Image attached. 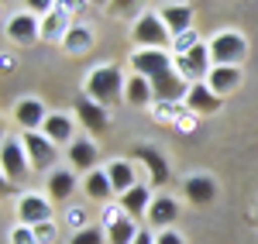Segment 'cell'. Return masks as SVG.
<instances>
[{"label": "cell", "instance_id": "6da1fadb", "mask_svg": "<svg viewBox=\"0 0 258 244\" xmlns=\"http://www.w3.org/2000/svg\"><path fill=\"white\" fill-rule=\"evenodd\" d=\"M124 76H120L117 65H93L86 72V83H83V93L90 100H97L100 107H114V103L124 97Z\"/></svg>", "mask_w": 258, "mask_h": 244}, {"label": "cell", "instance_id": "5b68a950", "mask_svg": "<svg viewBox=\"0 0 258 244\" xmlns=\"http://www.w3.org/2000/svg\"><path fill=\"white\" fill-rule=\"evenodd\" d=\"M176 59V69L186 83H207L210 69H214V59H210V45L200 41L197 48H189L186 55H172Z\"/></svg>", "mask_w": 258, "mask_h": 244}, {"label": "cell", "instance_id": "d6986e66", "mask_svg": "<svg viewBox=\"0 0 258 244\" xmlns=\"http://www.w3.org/2000/svg\"><path fill=\"white\" fill-rule=\"evenodd\" d=\"M117 203L124 206V213L127 217H148V206H152V186H145V183H138V186H131L124 196H117Z\"/></svg>", "mask_w": 258, "mask_h": 244}, {"label": "cell", "instance_id": "9a60e30c", "mask_svg": "<svg viewBox=\"0 0 258 244\" xmlns=\"http://www.w3.org/2000/svg\"><path fill=\"white\" fill-rule=\"evenodd\" d=\"M162 21H165V28L172 31V38L179 35H186V31H193V7L186 4V0H176V4H165L159 11Z\"/></svg>", "mask_w": 258, "mask_h": 244}, {"label": "cell", "instance_id": "7402d4cb", "mask_svg": "<svg viewBox=\"0 0 258 244\" xmlns=\"http://www.w3.org/2000/svg\"><path fill=\"white\" fill-rule=\"evenodd\" d=\"M179 217V203L172 196H155L152 206H148V224L155 227V230H169V227L176 224Z\"/></svg>", "mask_w": 258, "mask_h": 244}, {"label": "cell", "instance_id": "4fadbf2b", "mask_svg": "<svg viewBox=\"0 0 258 244\" xmlns=\"http://www.w3.org/2000/svg\"><path fill=\"white\" fill-rule=\"evenodd\" d=\"M182 193H186V200L193 206H207V203L217 200V183H214V176H207V172H193V176H186Z\"/></svg>", "mask_w": 258, "mask_h": 244}, {"label": "cell", "instance_id": "cb8c5ba5", "mask_svg": "<svg viewBox=\"0 0 258 244\" xmlns=\"http://www.w3.org/2000/svg\"><path fill=\"white\" fill-rule=\"evenodd\" d=\"M107 176H110V186H114V193H117V196H124L131 186H138L135 162H127V158H114V162L107 165Z\"/></svg>", "mask_w": 258, "mask_h": 244}, {"label": "cell", "instance_id": "d6a6232c", "mask_svg": "<svg viewBox=\"0 0 258 244\" xmlns=\"http://www.w3.org/2000/svg\"><path fill=\"white\" fill-rule=\"evenodd\" d=\"M55 4H59V0H24V11H31V14L45 18V14L55 11Z\"/></svg>", "mask_w": 258, "mask_h": 244}, {"label": "cell", "instance_id": "83f0119b", "mask_svg": "<svg viewBox=\"0 0 258 244\" xmlns=\"http://www.w3.org/2000/svg\"><path fill=\"white\" fill-rule=\"evenodd\" d=\"M69 244H107V230L97 224L83 227V230H76L73 237H69Z\"/></svg>", "mask_w": 258, "mask_h": 244}, {"label": "cell", "instance_id": "74e56055", "mask_svg": "<svg viewBox=\"0 0 258 244\" xmlns=\"http://www.w3.org/2000/svg\"><path fill=\"white\" fill-rule=\"evenodd\" d=\"M131 4H135V0H110V7H114V11H127Z\"/></svg>", "mask_w": 258, "mask_h": 244}, {"label": "cell", "instance_id": "30bf717a", "mask_svg": "<svg viewBox=\"0 0 258 244\" xmlns=\"http://www.w3.org/2000/svg\"><path fill=\"white\" fill-rule=\"evenodd\" d=\"M4 35H7L11 41H18V45H31V41L41 35L38 14H31V11H18V14H11L7 24H4Z\"/></svg>", "mask_w": 258, "mask_h": 244}, {"label": "cell", "instance_id": "8fae6325", "mask_svg": "<svg viewBox=\"0 0 258 244\" xmlns=\"http://www.w3.org/2000/svg\"><path fill=\"white\" fill-rule=\"evenodd\" d=\"M182 103H186V110H193L197 117H210V114H217V110H220L224 97H217V93H214L207 83H193Z\"/></svg>", "mask_w": 258, "mask_h": 244}, {"label": "cell", "instance_id": "603a6c76", "mask_svg": "<svg viewBox=\"0 0 258 244\" xmlns=\"http://www.w3.org/2000/svg\"><path fill=\"white\" fill-rule=\"evenodd\" d=\"M76 172L73 169H55L52 176H48V200H55V203H69L73 200V193H76Z\"/></svg>", "mask_w": 258, "mask_h": 244}, {"label": "cell", "instance_id": "8d00e7d4", "mask_svg": "<svg viewBox=\"0 0 258 244\" xmlns=\"http://www.w3.org/2000/svg\"><path fill=\"white\" fill-rule=\"evenodd\" d=\"M135 244H155V237H152V230H141L138 237H135Z\"/></svg>", "mask_w": 258, "mask_h": 244}, {"label": "cell", "instance_id": "3957f363", "mask_svg": "<svg viewBox=\"0 0 258 244\" xmlns=\"http://www.w3.org/2000/svg\"><path fill=\"white\" fill-rule=\"evenodd\" d=\"M103 230H107V244H135L141 227L135 217L124 213L120 203H103Z\"/></svg>", "mask_w": 258, "mask_h": 244}, {"label": "cell", "instance_id": "7c38bea8", "mask_svg": "<svg viewBox=\"0 0 258 244\" xmlns=\"http://www.w3.org/2000/svg\"><path fill=\"white\" fill-rule=\"evenodd\" d=\"M14 121L24 127V131H41V124L48 121V107L38 100V97H21L14 103Z\"/></svg>", "mask_w": 258, "mask_h": 244}, {"label": "cell", "instance_id": "ffe728a7", "mask_svg": "<svg viewBox=\"0 0 258 244\" xmlns=\"http://www.w3.org/2000/svg\"><path fill=\"white\" fill-rule=\"evenodd\" d=\"M207 86L217 93V97H227L241 86V65H214L210 76H207Z\"/></svg>", "mask_w": 258, "mask_h": 244}, {"label": "cell", "instance_id": "277c9868", "mask_svg": "<svg viewBox=\"0 0 258 244\" xmlns=\"http://www.w3.org/2000/svg\"><path fill=\"white\" fill-rule=\"evenodd\" d=\"M207 45H210L214 65H241L248 59V41H244L241 31H217Z\"/></svg>", "mask_w": 258, "mask_h": 244}, {"label": "cell", "instance_id": "484cf974", "mask_svg": "<svg viewBox=\"0 0 258 244\" xmlns=\"http://www.w3.org/2000/svg\"><path fill=\"white\" fill-rule=\"evenodd\" d=\"M73 24H76V21L69 18V14H62L59 7H55L52 14L41 18V38H45V41H62V38H66V31H69Z\"/></svg>", "mask_w": 258, "mask_h": 244}, {"label": "cell", "instance_id": "d4e9b609", "mask_svg": "<svg viewBox=\"0 0 258 244\" xmlns=\"http://www.w3.org/2000/svg\"><path fill=\"white\" fill-rule=\"evenodd\" d=\"M59 45H62V52H66V55H86V52L93 48V31H90L86 24L76 21V24L66 31V38H62Z\"/></svg>", "mask_w": 258, "mask_h": 244}, {"label": "cell", "instance_id": "5bb4252c", "mask_svg": "<svg viewBox=\"0 0 258 244\" xmlns=\"http://www.w3.org/2000/svg\"><path fill=\"white\" fill-rule=\"evenodd\" d=\"M73 110H76V117L83 121V127L86 131H107V124H110V117H107V107H100L97 100H90L86 93H80L76 97V103H73Z\"/></svg>", "mask_w": 258, "mask_h": 244}, {"label": "cell", "instance_id": "d590c367", "mask_svg": "<svg viewBox=\"0 0 258 244\" xmlns=\"http://www.w3.org/2000/svg\"><path fill=\"white\" fill-rule=\"evenodd\" d=\"M155 244H186V237L169 227V230H159V234H155Z\"/></svg>", "mask_w": 258, "mask_h": 244}, {"label": "cell", "instance_id": "f1b7e54d", "mask_svg": "<svg viewBox=\"0 0 258 244\" xmlns=\"http://www.w3.org/2000/svg\"><path fill=\"white\" fill-rule=\"evenodd\" d=\"M197 45H200V35H197V28H193V31H186V35L172 38V55H186V52L197 48Z\"/></svg>", "mask_w": 258, "mask_h": 244}, {"label": "cell", "instance_id": "7a4b0ae2", "mask_svg": "<svg viewBox=\"0 0 258 244\" xmlns=\"http://www.w3.org/2000/svg\"><path fill=\"white\" fill-rule=\"evenodd\" d=\"M131 38L141 48H172V31L165 28L159 11H141L135 18V28H131Z\"/></svg>", "mask_w": 258, "mask_h": 244}, {"label": "cell", "instance_id": "ac0fdd59", "mask_svg": "<svg viewBox=\"0 0 258 244\" xmlns=\"http://www.w3.org/2000/svg\"><path fill=\"white\" fill-rule=\"evenodd\" d=\"M41 134L55 144V148H59V144H73L76 141V138H73V134H76V124H73L69 114H48V121L41 124Z\"/></svg>", "mask_w": 258, "mask_h": 244}, {"label": "cell", "instance_id": "2e32d148", "mask_svg": "<svg viewBox=\"0 0 258 244\" xmlns=\"http://www.w3.org/2000/svg\"><path fill=\"white\" fill-rule=\"evenodd\" d=\"M135 158H141V165L148 169V176H152V186L169 183V162L162 158V151L155 148V144H138V148H135Z\"/></svg>", "mask_w": 258, "mask_h": 244}, {"label": "cell", "instance_id": "9c48e42d", "mask_svg": "<svg viewBox=\"0 0 258 244\" xmlns=\"http://www.w3.org/2000/svg\"><path fill=\"white\" fill-rule=\"evenodd\" d=\"M45 220H52V200L41 193H21L18 196V224L38 227Z\"/></svg>", "mask_w": 258, "mask_h": 244}, {"label": "cell", "instance_id": "4316f807", "mask_svg": "<svg viewBox=\"0 0 258 244\" xmlns=\"http://www.w3.org/2000/svg\"><path fill=\"white\" fill-rule=\"evenodd\" d=\"M155 100V90H152V83L145 79V76H131L127 86H124V103H131V107H148V103Z\"/></svg>", "mask_w": 258, "mask_h": 244}, {"label": "cell", "instance_id": "f546056e", "mask_svg": "<svg viewBox=\"0 0 258 244\" xmlns=\"http://www.w3.org/2000/svg\"><path fill=\"white\" fill-rule=\"evenodd\" d=\"M7 241H11V244H38V237H35V227L18 224L11 234H7Z\"/></svg>", "mask_w": 258, "mask_h": 244}, {"label": "cell", "instance_id": "44dd1931", "mask_svg": "<svg viewBox=\"0 0 258 244\" xmlns=\"http://www.w3.org/2000/svg\"><path fill=\"white\" fill-rule=\"evenodd\" d=\"M97 158H100V151H97L93 141L76 138V141L69 144V169H73V172H93V169H97Z\"/></svg>", "mask_w": 258, "mask_h": 244}, {"label": "cell", "instance_id": "e0dca14e", "mask_svg": "<svg viewBox=\"0 0 258 244\" xmlns=\"http://www.w3.org/2000/svg\"><path fill=\"white\" fill-rule=\"evenodd\" d=\"M83 193H86V200H93V203H110V200L117 196L114 186H110L107 169H93V172H86V176H83Z\"/></svg>", "mask_w": 258, "mask_h": 244}, {"label": "cell", "instance_id": "f35d334b", "mask_svg": "<svg viewBox=\"0 0 258 244\" xmlns=\"http://www.w3.org/2000/svg\"><path fill=\"white\" fill-rule=\"evenodd\" d=\"M90 4H97V7H110V0H90Z\"/></svg>", "mask_w": 258, "mask_h": 244}, {"label": "cell", "instance_id": "e575fe53", "mask_svg": "<svg viewBox=\"0 0 258 244\" xmlns=\"http://www.w3.org/2000/svg\"><path fill=\"white\" fill-rule=\"evenodd\" d=\"M193 124H197V114H193V110H182V114H179V121L172 124V127L182 131V134H189V131H193Z\"/></svg>", "mask_w": 258, "mask_h": 244}, {"label": "cell", "instance_id": "1f68e13d", "mask_svg": "<svg viewBox=\"0 0 258 244\" xmlns=\"http://www.w3.org/2000/svg\"><path fill=\"white\" fill-rule=\"evenodd\" d=\"M55 7H59L62 14H69V18L76 21V18H80V14H83V11L90 7V0H59Z\"/></svg>", "mask_w": 258, "mask_h": 244}, {"label": "cell", "instance_id": "52a82bcc", "mask_svg": "<svg viewBox=\"0 0 258 244\" xmlns=\"http://www.w3.org/2000/svg\"><path fill=\"white\" fill-rule=\"evenodd\" d=\"M0 169H4L7 183H21L31 172V162H28V151H24L21 138H4V144H0Z\"/></svg>", "mask_w": 258, "mask_h": 244}, {"label": "cell", "instance_id": "4dcf8cb0", "mask_svg": "<svg viewBox=\"0 0 258 244\" xmlns=\"http://www.w3.org/2000/svg\"><path fill=\"white\" fill-rule=\"evenodd\" d=\"M35 237H38V244H55V237H59V227H55V220H45V224L35 227Z\"/></svg>", "mask_w": 258, "mask_h": 244}, {"label": "cell", "instance_id": "ba28073f", "mask_svg": "<svg viewBox=\"0 0 258 244\" xmlns=\"http://www.w3.org/2000/svg\"><path fill=\"white\" fill-rule=\"evenodd\" d=\"M172 65H176V59L165 48H138V52H131V69L138 76H145V79H155L159 72L172 69Z\"/></svg>", "mask_w": 258, "mask_h": 244}, {"label": "cell", "instance_id": "8992f818", "mask_svg": "<svg viewBox=\"0 0 258 244\" xmlns=\"http://www.w3.org/2000/svg\"><path fill=\"white\" fill-rule=\"evenodd\" d=\"M21 141H24L28 162H31V169H35V172H52V169H55L59 148L48 141L41 131H24V134H21Z\"/></svg>", "mask_w": 258, "mask_h": 244}, {"label": "cell", "instance_id": "836d02e7", "mask_svg": "<svg viewBox=\"0 0 258 244\" xmlns=\"http://www.w3.org/2000/svg\"><path fill=\"white\" fill-rule=\"evenodd\" d=\"M66 224L73 227V234H76V230H83V227H90V224H86V210H83V206H69Z\"/></svg>", "mask_w": 258, "mask_h": 244}]
</instances>
